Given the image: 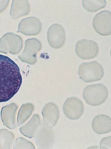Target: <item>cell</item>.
I'll use <instances>...</instances> for the list:
<instances>
[{"instance_id":"obj_1","label":"cell","mask_w":111,"mask_h":149,"mask_svg":"<svg viewBox=\"0 0 111 149\" xmlns=\"http://www.w3.org/2000/svg\"><path fill=\"white\" fill-rule=\"evenodd\" d=\"M22 82L17 64L9 57L0 54V102L11 99L19 91Z\"/></svg>"},{"instance_id":"obj_2","label":"cell","mask_w":111,"mask_h":149,"mask_svg":"<svg viewBox=\"0 0 111 149\" xmlns=\"http://www.w3.org/2000/svg\"><path fill=\"white\" fill-rule=\"evenodd\" d=\"M108 95L107 88L102 84L88 86L83 93V98L86 103L92 106L102 104L106 100Z\"/></svg>"},{"instance_id":"obj_3","label":"cell","mask_w":111,"mask_h":149,"mask_svg":"<svg viewBox=\"0 0 111 149\" xmlns=\"http://www.w3.org/2000/svg\"><path fill=\"white\" fill-rule=\"evenodd\" d=\"M79 77L86 83L101 80L104 75L102 65L96 61L83 63L81 64L78 69Z\"/></svg>"},{"instance_id":"obj_4","label":"cell","mask_w":111,"mask_h":149,"mask_svg":"<svg viewBox=\"0 0 111 149\" xmlns=\"http://www.w3.org/2000/svg\"><path fill=\"white\" fill-rule=\"evenodd\" d=\"M75 51L78 57L83 60L95 58L99 52V48L95 42L90 40L82 39L78 41Z\"/></svg>"},{"instance_id":"obj_5","label":"cell","mask_w":111,"mask_h":149,"mask_svg":"<svg viewBox=\"0 0 111 149\" xmlns=\"http://www.w3.org/2000/svg\"><path fill=\"white\" fill-rule=\"evenodd\" d=\"M22 47V40L18 35L12 33L5 34L0 39V52L16 54Z\"/></svg>"},{"instance_id":"obj_6","label":"cell","mask_w":111,"mask_h":149,"mask_svg":"<svg viewBox=\"0 0 111 149\" xmlns=\"http://www.w3.org/2000/svg\"><path fill=\"white\" fill-rule=\"evenodd\" d=\"M63 111L67 118L72 120L79 119L84 111V105L82 101L76 97L67 98L63 106Z\"/></svg>"},{"instance_id":"obj_7","label":"cell","mask_w":111,"mask_h":149,"mask_svg":"<svg viewBox=\"0 0 111 149\" xmlns=\"http://www.w3.org/2000/svg\"><path fill=\"white\" fill-rule=\"evenodd\" d=\"M25 43V49L22 55L19 56V58L23 62L34 65L36 63L37 53L42 49V44L36 38L27 39Z\"/></svg>"},{"instance_id":"obj_8","label":"cell","mask_w":111,"mask_h":149,"mask_svg":"<svg viewBox=\"0 0 111 149\" xmlns=\"http://www.w3.org/2000/svg\"><path fill=\"white\" fill-rule=\"evenodd\" d=\"M94 30L100 35L107 36L111 33V13L109 10L102 11L97 14L93 20Z\"/></svg>"},{"instance_id":"obj_9","label":"cell","mask_w":111,"mask_h":149,"mask_svg":"<svg viewBox=\"0 0 111 149\" xmlns=\"http://www.w3.org/2000/svg\"><path fill=\"white\" fill-rule=\"evenodd\" d=\"M47 38L51 47L54 49L61 48L65 42L66 34L64 28L59 24H52L48 30Z\"/></svg>"},{"instance_id":"obj_10","label":"cell","mask_w":111,"mask_h":149,"mask_svg":"<svg viewBox=\"0 0 111 149\" xmlns=\"http://www.w3.org/2000/svg\"><path fill=\"white\" fill-rule=\"evenodd\" d=\"M42 29V24L39 19L34 17H29L20 22L17 32L27 36L36 35L41 32Z\"/></svg>"},{"instance_id":"obj_11","label":"cell","mask_w":111,"mask_h":149,"mask_svg":"<svg viewBox=\"0 0 111 149\" xmlns=\"http://www.w3.org/2000/svg\"><path fill=\"white\" fill-rule=\"evenodd\" d=\"M18 106L12 103L3 107L1 111V120L4 125L9 129H15L17 127L16 114Z\"/></svg>"},{"instance_id":"obj_12","label":"cell","mask_w":111,"mask_h":149,"mask_svg":"<svg viewBox=\"0 0 111 149\" xmlns=\"http://www.w3.org/2000/svg\"><path fill=\"white\" fill-rule=\"evenodd\" d=\"M43 123L50 127L57 124L60 118V111L57 105L52 102L46 104L42 110Z\"/></svg>"},{"instance_id":"obj_13","label":"cell","mask_w":111,"mask_h":149,"mask_svg":"<svg viewBox=\"0 0 111 149\" xmlns=\"http://www.w3.org/2000/svg\"><path fill=\"white\" fill-rule=\"evenodd\" d=\"M51 127L43 123L39 132L35 138V141L40 148H48L50 147L54 140V134Z\"/></svg>"},{"instance_id":"obj_14","label":"cell","mask_w":111,"mask_h":149,"mask_svg":"<svg viewBox=\"0 0 111 149\" xmlns=\"http://www.w3.org/2000/svg\"><path fill=\"white\" fill-rule=\"evenodd\" d=\"M92 128L95 133L103 134L111 130V120L110 117L105 114L96 116L92 122Z\"/></svg>"},{"instance_id":"obj_15","label":"cell","mask_w":111,"mask_h":149,"mask_svg":"<svg viewBox=\"0 0 111 149\" xmlns=\"http://www.w3.org/2000/svg\"><path fill=\"white\" fill-rule=\"evenodd\" d=\"M41 124L39 115L34 114L28 123L20 128L21 133L26 137L31 139L35 137L39 130Z\"/></svg>"},{"instance_id":"obj_16","label":"cell","mask_w":111,"mask_h":149,"mask_svg":"<svg viewBox=\"0 0 111 149\" xmlns=\"http://www.w3.org/2000/svg\"><path fill=\"white\" fill-rule=\"evenodd\" d=\"M15 136L6 129L0 130V149H12L14 145Z\"/></svg>"},{"instance_id":"obj_17","label":"cell","mask_w":111,"mask_h":149,"mask_svg":"<svg viewBox=\"0 0 111 149\" xmlns=\"http://www.w3.org/2000/svg\"><path fill=\"white\" fill-rule=\"evenodd\" d=\"M35 109L32 104L28 103L22 105L18 112L17 122L18 125L23 124L31 117Z\"/></svg>"},{"instance_id":"obj_18","label":"cell","mask_w":111,"mask_h":149,"mask_svg":"<svg viewBox=\"0 0 111 149\" xmlns=\"http://www.w3.org/2000/svg\"><path fill=\"white\" fill-rule=\"evenodd\" d=\"M83 7L90 12H94L105 7L106 2L103 1H82Z\"/></svg>"},{"instance_id":"obj_19","label":"cell","mask_w":111,"mask_h":149,"mask_svg":"<svg viewBox=\"0 0 111 149\" xmlns=\"http://www.w3.org/2000/svg\"><path fill=\"white\" fill-rule=\"evenodd\" d=\"M13 149H35L33 143L22 137L16 139L14 145Z\"/></svg>"},{"instance_id":"obj_20","label":"cell","mask_w":111,"mask_h":149,"mask_svg":"<svg viewBox=\"0 0 111 149\" xmlns=\"http://www.w3.org/2000/svg\"><path fill=\"white\" fill-rule=\"evenodd\" d=\"M100 145L101 148L111 149V136L103 139Z\"/></svg>"}]
</instances>
